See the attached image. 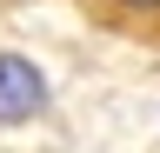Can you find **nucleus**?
I'll return each mask as SVG.
<instances>
[{
  "instance_id": "1",
  "label": "nucleus",
  "mask_w": 160,
  "mask_h": 153,
  "mask_svg": "<svg viewBox=\"0 0 160 153\" xmlns=\"http://www.w3.org/2000/svg\"><path fill=\"white\" fill-rule=\"evenodd\" d=\"M47 113H53L47 67H40L33 53H20V47H0V133L33 127V120H47Z\"/></svg>"
},
{
  "instance_id": "2",
  "label": "nucleus",
  "mask_w": 160,
  "mask_h": 153,
  "mask_svg": "<svg viewBox=\"0 0 160 153\" xmlns=\"http://www.w3.org/2000/svg\"><path fill=\"white\" fill-rule=\"evenodd\" d=\"M93 27L127 33V40H160V0H73Z\"/></svg>"
}]
</instances>
